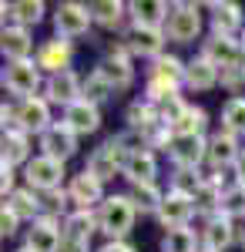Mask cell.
<instances>
[{
  "label": "cell",
  "instance_id": "49",
  "mask_svg": "<svg viewBox=\"0 0 245 252\" xmlns=\"http://www.w3.org/2000/svg\"><path fill=\"white\" fill-rule=\"evenodd\" d=\"M17 252H31V249H17Z\"/></svg>",
  "mask_w": 245,
  "mask_h": 252
},
{
  "label": "cell",
  "instance_id": "42",
  "mask_svg": "<svg viewBox=\"0 0 245 252\" xmlns=\"http://www.w3.org/2000/svg\"><path fill=\"white\" fill-rule=\"evenodd\" d=\"M17 225H20V215L14 212L10 205H3V212H0V235L10 239V235L17 232Z\"/></svg>",
  "mask_w": 245,
  "mask_h": 252
},
{
  "label": "cell",
  "instance_id": "17",
  "mask_svg": "<svg viewBox=\"0 0 245 252\" xmlns=\"http://www.w3.org/2000/svg\"><path fill=\"white\" fill-rule=\"evenodd\" d=\"M44 91H47V101L51 104H61V108H67V104H74V101H81V78H77L74 71L67 67V71H61V74H51L47 78V84H44Z\"/></svg>",
  "mask_w": 245,
  "mask_h": 252
},
{
  "label": "cell",
  "instance_id": "37",
  "mask_svg": "<svg viewBox=\"0 0 245 252\" xmlns=\"http://www.w3.org/2000/svg\"><path fill=\"white\" fill-rule=\"evenodd\" d=\"M81 94H84V101H91V104H104V101L114 94V88L101 78L97 71H91L88 78H81Z\"/></svg>",
  "mask_w": 245,
  "mask_h": 252
},
{
  "label": "cell",
  "instance_id": "10",
  "mask_svg": "<svg viewBox=\"0 0 245 252\" xmlns=\"http://www.w3.org/2000/svg\"><path fill=\"white\" fill-rule=\"evenodd\" d=\"M168 158L175 161V168H198L202 161H208V138L175 135V141L168 148Z\"/></svg>",
  "mask_w": 245,
  "mask_h": 252
},
{
  "label": "cell",
  "instance_id": "2",
  "mask_svg": "<svg viewBox=\"0 0 245 252\" xmlns=\"http://www.w3.org/2000/svg\"><path fill=\"white\" fill-rule=\"evenodd\" d=\"M198 34H202V7L198 3H171L165 37L175 40V44H191Z\"/></svg>",
  "mask_w": 245,
  "mask_h": 252
},
{
  "label": "cell",
  "instance_id": "40",
  "mask_svg": "<svg viewBox=\"0 0 245 252\" xmlns=\"http://www.w3.org/2000/svg\"><path fill=\"white\" fill-rule=\"evenodd\" d=\"M185 108H188V104L182 101V94H175V97H168V101H165V104L158 108V118H161V121H165V125L171 128V125H175L178 118L185 115Z\"/></svg>",
  "mask_w": 245,
  "mask_h": 252
},
{
  "label": "cell",
  "instance_id": "1",
  "mask_svg": "<svg viewBox=\"0 0 245 252\" xmlns=\"http://www.w3.org/2000/svg\"><path fill=\"white\" fill-rule=\"evenodd\" d=\"M134 219H138V209H134L131 195H108L104 205L97 209V222H101V232L108 235V242H124Z\"/></svg>",
  "mask_w": 245,
  "mask_h": 252
},
{
  "label": "cell",
  "instance_id": "3",
  "mask_svg": "<svg viewBox=\"0 0 245 252\" xmlns=\"http://www.w3.org/2000/svg\"><path fill=\"white\" fill-rule=\"evenodd\" d=\"M24 178H27V189H34L37 195L40 192L51 195L64 182V161H54L47 155H34L27 161V168H24Z\"/></svg>",
  "mask_w": 245,
  "mask_h": 252
},
{
  "label": "cell",
  "instance_id": "18",
  "mask_svg": "<svg viewBox=\"0 0 245 252\" xmlns=\"http://www.w3.org/2000/svg\"><path fill=\"white\" fill-rule=\"evenodd\" d=\"M218 84H222V67L218 64H212L205 54L188 61V67H185V88H191V91H212Z\"/></svg>",
  "mask_w": 245,
  "mask_h": 252
},
{
  "label": "cell",
  "instance_id": "5",
  "mask_svg": "<svg viewBox=\"0 0 245 252\" xmlns=\"http://www.w3.org/2000/svg\"><path fill=\"white\" fill-rule=\"evenodd\" d=\"M40 78H44V71L37 67V61H17V64L3 67V88L10 94H17L20 101L34 97V91L40 88Z\"/></svg>",
  "mask_w": 245,
  "mask_h": 252
},
{
  "label": "cell",
  "instance_id": "39",
  "mask_svg": "<svg viewBox=\"0 0 245 252\" xmlns=\"http://www.w3.org/2000/svg\"><path fill=\"white\" fill-rule=\"evenodd\" d=\"M202 182H205V178L198 175V168H175L171 189H175V192H185V195H198Z\"/></svg>",
  "mask_w": 245,
  "mask_h": 252
},
{
  "label": "cell",
  "instance_id": "38",
  "mask_svg": "<svg viewBox=\"0 0 245 252\" xmlns=\"http://www.w3.org/2000/svg\"><path fill=\"white\" fill-rule=\"evenodd\" d=\"M222 215H228V219H242L245 215V185H228L225 192H222V209H218Z\"/></svg>",
  "mask_w": 245,
  "mask_h": 252
},
{
  "label": "cell",
  "instance_id": "27",
  "mask_svg": "<svg viewBox=\"0 0 245 252\" xmlns=\"http://www.w3.org/2000/svg\"><path fill=\"white\" fill-rule=\"evenodd\" d=\"M44 20V3L40 0H14L3 3V27H31Z\"/></svg>",
  "mask_w": 245,
  "mask_h": 252
},
{
  "label": "cell",
  "instance_id": "48",
  "mask_svg": "<svg viewBox=\"0 0 245 252\" xmlns=\"http://www.w3.org/2000/svg\"><path fill=\"white\" fill-rule=\"evenodd\" d=\"M242 47H245V31H242Z\"/></svg>",
  "mask_w": 245,
  "mask_h": 252
},
{
  "label": "cell",
  "instance_id": "15",
  "mask_svg": "<svg viewBox=\"0 0 245 252\" xmlns=\"http://www.w3.org/2000/svg\"><path fill=\"white\" fill-rule=\"evenodd\" d=\"M165 31H151V27H134L124 34V51L134 58H161V47H165Z\"/></svg>",
  "mask_w": 245,
  "mask_h": 252
},
{
  "label": "cell",
  "instance_id": "50",
  "mask_svg": "<svg viewBox=\"0 0 245 252\" xmlns=\"http://www.w3.org/2000/svg\"><path fill=\"white\" fill-rule=\"evenodd\" d=\"M242 246H245V235H242Z\"/></svg>",
  "mask_w": 245,
  "mask_h": 252
},
{
  "label": "cell",
  "instance_id": "19",
  "mask_svg": "<svg viewBox=\"0 0 245 252\" xmlns=\"http://www.w3.org/2000/svg\"><path fill=\"white\" fill-rule=\"evenodd\" d=\"M64 125L74 131V135H94L97 128H101V111H97V104L91 101H74V104H67L64 108Z\"/></svg>",
  "mask_w": 245,
  "mask_h": 252
},
{
  "label": "cell",
  "instance_id": "32",
  "mask_svg": "<svg viewBox=\"0 0 245 252\" xmlns=\"http://www.w3.org/2000/svg\"><path fill=\"white\" fill-rule=\"evenodd\" d=\"M124 121H128V128H134V131H148L161 118H158V108L154 104H148V101H131L128 111H124Z\"/></svg>",
  "mask_w": 245,
  "mask_h": 252
},
{
  "label": "cell",
  "instance_id": "7",
  "mask_svg": "<svg viewBox=\"0 0 245 252\" xmlns=\"http://www.w3.org/2000/svg\"><path fill=\"white\" fill-rule=\"evenodd\" d=\"M124 158H128V155L121 152V145H118L114 138H108L101 148L91 152L88 165H84V172H91L97 182H108V178H114V175L124 172Z\"/></svg>",
  "mask_w": 245,
  "mask_h": 252
},
{
  "label": "cell",
  "instance_id": "11",
  "mask_svg": "<svg viewBox=\"0 0 245 252\" xmlns=\"http://www.w3.org/2000/svg\"><path fill=\"white\" fill-rule=\"evenodd\" d=\"M74 152H77V135L64 121H54V125L40 135V155L54 158V161H67Z\"/></svg>",
  "mask_w": 245,
  "mask_h": 252
},
{
  "label": "cell",
  "instance_id": "16",
  "mask_svg": "<svg viewBox=\"0 0 245 252\" xmlns=\"http://www.w3.org/2000/svg\"><path fill=\"white\" fill-rule=\"evenodd\" d=\"M202 54H205L212 64H218L222 71L225 67H235V64H245V47H242V37H215L205 40V47H202Z\"/></svg>",
  "mask_w": 245,
  "mask_h": 252
},
{
  "label": "cell",
  "instance_id": "26",
  "mask_svg": "<svg viewBox=\"0 0 245 252\" xmlns=\"http://www.w3.org/2000/svg\"><path fill=\"white\" fill-rule=\"evenodd\" d=\"M121 175L131 185H154V175H158V158H154V152H134V155H128Z\"/></svg>",
  "mask_w": 245,
  "mask_h": 252
},
{
  "label": "cell",
  "instance_id": "35",
  "mask_svg": "<svg viewBox=\"0 0 245 252\" xmlns=\"http://www.w3.org/2000/svg\"><path fill=\"white\" fill-rule=\"evenodd\" d=\"M205 128H208L205 108H195V104H188V108H185V115L171 125V131H175V135H202V138H205Z\"/></svg>",
  "mask_w": 245,
  "mask_h": 252
},
{
  "label": "cell",
  "instance_id": "44",
  "mask_svg": "<svg viewBox=\"0 0 245 252\" xmlns=\"http://www.w3.org/2000/svg\"><path fill=\"white\" fill-rule=\"evenodd\" d=\"M0 192H3V198L17 192L14 189V165H7V161H0Z\"/></svg>",
  "mask_w": 245,
  "mask_h": 252
},
{
  "label": "cell",
  "instance_id": "8",
  "mask_svg": "<svg viewBox=\"0 0 245 252\" xmlns=\"http://www.w3.org/2000/svg\"><path fill=\"white\" fill-rule=\"evenodd\" d=\"M101 78L111 84L114 91H124L128 84L134 81V67H131V54L124 51V44L121 47H114V51H108L104 58L97 61V67H94Z\"/></svg>",
  "mask_w": 245,
  "mask_h": 252
},
{
  "label": "cell",
  "instance_id": "43",
  "mask_svg": "<svg viewBox=\"0 0 245 252\" xmlns=\"http://www.w3.org/2000/svg\"><path fill=\"white\" fill-rule=\"evenodd\" d=\"M67 202H71V195H67V192H61V189H57V192H51V195H47V202H44V205L51 209L47 215H54L57 209H61V215L67 219V215H71V212H67Z\"/></svg>",
  "mask_w": 245,
  "mask_h": 252
},
{
  "label": "cell",
  "instance_id": "9",
  "mask_svg": "<svg viewBox=\"0 0 245 252\" xmlns=\"http://www.w3.org/2000/svg\"><path fill=\"white\" fill-rule=\"evenodd\" d=\"M198 212V205H195V195H185V192H175L168 189L165 192V202H161V209H158V222L165 225V232L168 229H182V225H188L191 215Z\"/></svg>",
  "mask_w": 245,
  "mask_h": 252
},
{
  "label": "cell",
  "instance_id": "31",
  "mask_svg": "<svg viewBox=\"0 0 245 252\" xmlns=\"http://www.w3.org/2000/svg\"><path fill=\"white\" fill-rule=\"evenodd\" d=\"M3 161L27 168V161H31V135H27V131L17 128V131H7V135H3Z\"/></svg>",
  "mask_w": 245,
  "mask_h": 252
},
{
  "label": "cell",
  "instance_id": "14",
  "mask_svg": "<svg viewBox=\"0 0 245 252\" xmlns=\"http://www.w3.org/2000/svg\"><path fill=\"white\" fill-rule=\"evenodd\" d=\"M128 17L134 27H151V31H165L171 17V3L165 0H131L128 3Z\"/></svg>",
  "mask_w": 245,
  "mask_h": 252
},
{
  "label": "cell",
  "instance_id": "33",
  "mask_svg": "<svg viewBox=\"0 0 245 252\" xmlns=\"http://www.w3.org/2000/svg\"><path fill=\"white\" fill-rule=\"evenodd\" d=\"M198 242H202V239L191 232L188 225H182V229H168L165 239H161V252H202Z\"/></svg>",
  "mask_w": 245,
  "mask_h": 252
},
{
  "label": "cell",
  "instance_id": "6",
  "mask_svg": "<svg viewBox=\"0 0 245 252\" xmlns=\"http://www.w3.org/2000/svg\"><path fill=\"white\" fill-rule=\"evenodd\" d=\"M24 249L31 252H61L64 249V225L57 215H40L37 222L27 229V242Z\"/></svg>",
  "mask_w": 245,
  "mask_h": 252
},
{
  "label": "cell",
  "instance_id": "47",
  "mask_svg": "<svg viewBox=\"0 0 245 252\" xmlns=\"http://www.w3.org/2000/svg\"><path fill=\"white\" fill-rule=\"evenodd\" d=\"M61 252H91V246H81V242H64Z\"/></svg>",
  "mask_w": 245,
  "mask_h": 252
},
{
  "label": "cell",
  "instance_id": "29",
  "mask_svg": "<svg viewBox=\"0 0 245 252\" xmlns=\"http://www.w3.org/2000/svg\"><path fill=\"white\" fill-rule=\"evenodd\" d=\"M3 205H10L20 219H31V222H37L44 212V202H40V195L34 189H17V192L10 195V198H3Z\"/></svg>",
  "mask_w": 245,
  "mask_h": 252
},
{
  "label": "cell",
  "instance_id": "4",
  "mask_svg": "<svg viewBox=\"0 0 245 252\" xmlns=\"http://www.w3.org/2000/svg\"><path fill=\"white\" fill-rule=\"evenodd\" d=\"M91 24H94V17H91V10H88V3H61L54 14V31L57 37L64 40H77L84 37L88 31H91Z\"/></svg>",
  "mask_w": 245,
  "mask_h": 252
},
{
  "label": "cell",
  "instance_id": "28",
  "mask_svg": "<svg viewBox=\"0 0 245 252\" xmlns=\"http://www.w3.org/2000/svg\"><path fill=\"white\" fill-rule=\"evenodd\" d=\"M185 67H188V64H185V61H178L175 54H161V58L154 61V67H151L148 78L168 84L171 91H178V88L185 84Z\"/></svg>",
  "mask_w": 245,
  "mask_h": 252
},
{
  "label": "cell",
  "instance_id": "21",
  "mask_svg": "<svg viewBox=\"0 0 245 252\" xmlns=\"http://www.w3.org/2000/svg\"><path fill=\"white\" fill-rule=\"evenodd\" d=\"M242 155V148H239V138L228 135V131H218V135L208 138V165L215 168V172H222V168H235V161Z\"/></svg>",
  "mask_w": 245,
  "mask_h": 252
},
{
  "label": "cell",
  "instance_id": "12",
  "mask_svg": "<svg viewBox=\"0 0 245 252\" xmlns=\"http://www.w3.org/2000/svg\"><path fill=\"white\" fill-rule=\"evenodd\" d=\"M17 125L20 131H27V135H44L54 121H51V101L47 97H27V101H20L17 104Z\"/></svg>",
  "mask_w": 245,
  "mask_h": 252
},
{
  "label": "cell",
  "instance_id": "41",
  "mask_svg": "<svg viewBox=\"0 0 245 252\" xmlns=\"http://www.w3.org/2000/svg\"><path fill=\"white\" fill-rule=\"evenodd\" d=\"M242 84H245V64H235V67H225V71H222V88L239 91Z\"/></svg>",
  "mask_w": 245,
  "mask_h": 252
},
{
  "label": "cell",
  "instance_id": "45",
  "mask_svg": "<svg viewBox=\"0 0 245 252\" xmlns=\"http://www.w3.org/2000/svg\"><path fill=\"white\" fill-rule=\"evenodd\" d=\"M97 252H138L134 246H128V242H104Z\"/></svg>",
  "mask_w": 245,
  "mask_h": 252
},
{
  "label": "cell",
  "instance_id": "30",
  "mask_svg": "<svg viewBox=\"0 0 245 252\" xmlns=\"http://www.w3.org/2000/svg\"><path fill=\"white\" fill-rule=\"evenodd\" d=\"M88 10H91L94 24L114 31V27H121V20L128 14V3H121V0H94V3H88Z\"/></svg>",
  "mask_w": 245,
  "mask_h": 252
},
{
  "label": "cell",
  "instance_id": "22",
  "mask_svg": "<svg viewBox=\"0 0 245 252\" xmlns=\"http://www.w3.org/2000/svg\"><path fill=\"white\" fill-rule=\"evenodd\" d=\"M94 232H101L97 212L74 209V212L64 219V242H81V246H91V235H94Z\"/></svg>",
  "mask_w": 245,
  "mask_h": 252
},
{
  "label": "cell",
  "instance_id": "51",
  "mask_svg": "<svg viewBox=\"0 0 245 252\" xmlns=\"http://www.w3.org/2000/svg\"><path fill=\"white\" fill-rule=\"evenodd\" d=\"M202 252H212V249H202Z\"/></svg>",
  "mask_w": 245,
  "mask_h": 252
},
{
  "label": "cell",
  "instance_id": "20",
  "mask_svg": "<svg viewBox=\"0 0 245 252\" xmlns=\"http://www.w3.org/2000/svg\"><path fill=\"white\" fill-rule=\"evenodd\" d=\"M37 67L40 71H47V74H61V71H67V64H71V40L64 37H54V40H44L37 47Z\"/></svg>",
  "mask_w": 245,
  "mask_h": 252
},
{
  "label": "cell",
  "instance_id": "34",
  "mask_svg": "<svg viewBox=\"0 0 245 252\" xmlns=\"http://www.w3.org/2000/svg\"><path fill=\"white\" fill-rule=\"evenodd\" d=\"M131 202L141 215H158L161 202H165V192L158 185H131Z\"/></svg>",
  "mask_w": 245,
  "mask_h": 252
},
{
  "label": "cell",
  "instance_id": "46",
  "mask_svg": "<svg viewBox=\"0 0 245 252\" xmlns=\"http://www.w3.org/2000/svg\"><path fill=\"white\" fill-rule=\"evenodd\" d=\"M235 182L245 185V148H242V155H239V161H235Z\"/></svg>",
  "mask_w": 245,
  "mask_h": 252
},
{
  "label": "cell",
  "instance_id": "23",
  "mask_svg": "<svg viewBox=\"0 0 245 252\" xmlns=\"http://www.w3.org/2000/svg\"><path fill=\"white\" fill-rule=\"evenodd\" d=\"M0 51L7 64H17V61H31L34 54V37L27 27H3V37H0Z\"/></svg>",
  "mask_w": 245,
  "mask_h": 252
},
{
  "label": "cell",
  "instance_id": "36",
  "mask_svg": "<svg viewBox=\"0 0 245 252\" xmlns=\"http://www.w3.org/2000/svg\"><path fill=\"white\" fill-rule=\"evenodd\" d=\"M222 131L242 138L245 135V97H228L222 108Z\"/></svg>",
  "mask_w": 245,
  "mask_h": 252
},
{
  "label": "cell",
  "instance_id": "25",
  "mask_svg": "<svg viewBox=\"0 0 245 252\" xmlns=\"http://www.w3.org/2000/svg\"><path fill=\"white\" fill-rule=\"evenodd\" d=\"M235 219H228V215H212L205 222V229H202V249H212V252H222L232 246V239H235V225H232Z\"/></svg>",
  "mask_w": 245,
  "mask_h": 252
},
{
  "label": "cell",
  "instance_id": "13",
  "mask_svg": "<svg viewBox=\"0 0 245 252\" xmlns=\"http://www.w3.org/2000/svg\"><path fill=\"white\" fill-rule=\"evenodd\" d=\"M67 195L74 202V209H84V212H94V205L101 209L104 205V182H97L91 172H81L71 178L67 185Z\"/></svg>",
  "mask_w": 245,
  "mask_h": 252
},
{
  "label": "cell",
  "instance_id": "24",
  "mask_svg": "<svg viewBox=\"0 0 245 252\" xmlns=\"http://www.w3.org/2000/svg\"><path fill=\"white\" fill-rule=\"evenodd\" d=\"M208 10H212V34L215 37H235V31H245L239 3H208Z\"/></svg>",
  "mask_w": 245,
  "mask_h": 252
}]
</instances>
